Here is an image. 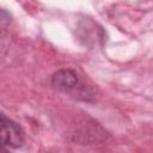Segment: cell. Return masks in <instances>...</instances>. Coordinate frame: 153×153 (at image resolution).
Instances as JSON below:
<instances>
[{
    "mask_svg": "<svg viewBox=\"0 0 153 153\" xmlns=\"http://www.w3.org/2000/svg\"><path fill=\"white\" fill-rule=\"evenodd\" d=\"M0 141L4 148H19L25 142L23 128L4 114L0 117Z\"/></svg>",
    "mask_w": 153,
    "mask_h": 153,
    "instance_id": "1",
    "label": "cell"
},
{
    "mask_svg": "<svg viewBox=\"0 0 153 153\" xmlns=\"http://www.w3.org/2000/svg\"><path fill=\"white\" fill-rule=\"evenodd\" d=\"M51 85L60 91L69 92V91H73L78 87L79 78H78V74L73 69L63 68V69H60L53 74Z\"/></svg>",
    "mask_w": 153,
    "mask_h": 153,
    "instance_id": "2",
    "label": "cell"
}]
</instances>
